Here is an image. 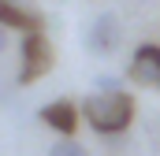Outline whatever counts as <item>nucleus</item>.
<instances>
[{"label": "nucleus", "mask_w": 160, "mask_h": 156, "mask_svg": "<svg viewBox=\"0 0 160 156\" xmlns=\"http://www.w3.org/2000/svg\"><path fill=\"white\" fill-rule=\"evenodd\" d=\"M38 119L48 126V130H56L60 138H75L82 112H78V104H75V100L60 97V100H48L45 108H38Z\"/></svg>", "instance_id": "20e7f679"}, {"label": "nucleus", "mask_w": 160, "mask_h": 156, "mask_svg": "<svg viewBox=\"0 0 160 156\" xmlns=\"http://www.w3.org/2000/svg\"><path fill=\"white\" fill-rule=\"evenodd\" d=\"M119 45H123V22H119V15L101 11V15L89 22V30H86V48H89L93 56H112Z\"/></svg>", "instance_id": "7ed1b4c3"}, {"label": "nucleus", "mask_w": 160, "mask_h": 156, "mask_svg": "<svg viewBox=\"0 0 160 156\" xmlns=\"http://www.w3.org/2000/svg\"><path fill=\"white\" fill-rule=\"evenodd\" d=\"M119 89H123L119 75H97L93 78V93H119Z\"/></svg>", "instance_id": "6e6552de"}, {"label": "nucleus", "mask_w": 160, "mask_h": 156, "mask_svg": "<svg viewBox=\"0 0 160 156\" xmlns=\"http://www.w3.org/2000/svg\"><path fill=\"white\" fill-rule=\"evenodd\" d=\"M52 71V45L45 37V30H30V34H22L19 41V75L15 82L19 85H34L38 78H45Z\"/></svg>", "instance_id": "f03ea898"}, {"label": "nucleus", "mask_w": 160, "mask_h": 156, "mask_svg": "<svg viewBox=\"0 0 160 156\" xmlns=\"http://www.w3.org/2000/svg\"><path fill=\"white\" fill-rule=\"evenodd\" d=\"M0 26L19 30V34H30V30H45V19H41L38 11L19 7L15 0H0Z\"/></svg>", "instance_id": "423d86ee"}, {"label": "nucleus", "mask_w": 160, "mask_h": 156, "mask_svg": "<svg viewBox=\"0 0 160 156\" xmlns=\"http://www.w3.org/2000/svg\"><path fill=\"white\" fill-rule=\"evenodd\" d=\"M134 97L119 89V93H89L86 100L78 104L82 119L89 123V130H97V134H104V138H112V134H123L130 123H134Z\"/></svg>", "instance_id": "f257e3e1"}, {"label": "nucleus", "mask_w": 160, "mask_h": 156, "mask_svg": "<svg viewBox=\"0 0 160 156\" xmlns=\"http://www.w3.org/2000/svg\"><path fill=\"white\" fill-rule=\"evenodd\" d=\"M48 156H89V149L82 141H75V138H56L48 145Z\"/></svg>", "instance_id": "0eeeda50"}, {"label": "nucleus", "mask_w": 160, "mask_h": 156, "mask_svg": "<svg viewBox=\"0 0 160 156\" xmlns=\"http://www.w3.org/2000/svg\"><path fill=\"white\" fill-rule=\"evenodd\" d=\"M8 41H11V34H8V26H0V52L8 48Z\"/></svg>", "instance_id": "1a4fd4ad"}, {"label": "nucleus", "mask_w": 160, "mask_h": 156, "mask_svg": "<svg viewBox=\"0 0 160 156\" xmlns=\"http://www.w3.org/2000/svg\"><path fill=\"white\" fill-rule=\"evenodd\" d=\"M127 75L134 78V82H142V85H153V89H160V45H153V41H142V45L134 48V56H130Z\"/></svg>", "instance_id": "39448f33"}]
</instances>
